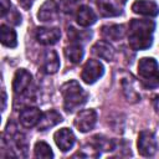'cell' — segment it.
<instances>
[{"instance_id":"cell-9","label":"cell","mask_w":159,"mask_h":159,"mask_svg":"<svg viewBox=\"0 0 159 159\" xmlns=\"http://www.w3.org/2000/svg\"><path fill=\"white\" fill-rule=\"evenodd\" d=\"M35 37L41 45H53L61 37V31L57 27H39L36 30Z\"/></svg>"},{"instance_id":"cell-23","label":"cell","mask_w":159,"mask_h":159,"mask_svg":"<svg viewBox=\"0 0 159 159\" xmlns=\"http://www.w3.org/2000/svg\"><path fill=\"white\" fill-rule=\"evenodd\" d=\"M35 157L36 158H43V159H48V158H53V153L51 147L45 143V142H37L35 144Z\"/></svg>"},{"instance_id":"cell-13","label":"cell","mask_w":159,"mask_h":159,"mask_svg":"<svg viewBox=\"0 0 159 159\" xmlns=\"http://www.w3.org/2000/svg\"><path fill=\"white\" fill-rule=\"evenodd\" d=\"M120 84H122V88H123V93L127 98L128 102L130 103H135L140 99V93L139 91L137 89V82L134 81V78L129 75L127 77H123L122 81H120Z\"/></svg>"},{"instance_id":"cell-4","label":"cell","mask_w":159,"mask_h":159,"mask_svg":"<svg viewBox=\"0 0 159 159\" xmlns=\"http://www.w3.org/2000/svg\"><path fill=\"white\" fill-rule=\"evenodd\" d=\"M103 73H104V67L99 61L88 60L83 66V70H82V73H81V78L83 80L84 83L92 84L97 80H99L103 76Z\"/></svg>"},{"instance_id":"cell-6","label":"cell","mask_w":159,"mask_h":159,"mask_svg":"<svg viewBox=\"0 0 159 159\" xmlns=\"http://www.w3.org/2000/svg\"><path fill=\"white\" fill-rule=\"evenodd\" d=\"M96 122H97L96 111L94 109H83L77 114V117L75 119V125L80 132L87 133L94 128Z\"/></svg>"},{"instance_id":"cell-15","label":"cell","mask_w":159,"mask_h":159,"mask_svg":"<svg viewBox=\"0 0 159 159\" xmlns=\"http://www.w3.org/2000/svg\"><path fill=\"white\" fill-rule=\"evenodd\" d=\"M42 113L40 112V109L35 108V107H29L21 111L20 113V123L25 127V128H31L34 125H36L41 118Z\"/></svg>"},{"instance_id":"cell-11","label":"cell","mask_w":159,"mask_h":159,"mask_svg":"<svg viewBox=\"0 0 159 159\" xmlns=\"http://www.w3.org/2000/svg\"><path fill=\"white\" fill-rule=\"evenodd\" d=\"M53 139H55L56 145L62 152L70 150L76 142V137H75L73 132L68 128H61L60 130H57L53 135Z\"/></svg>"},{"instance_id":"cell-19","label":"cell","mask_w":159,"mask_h":159,"mask_svg":"<svg viewBox=\"0 0 159 159\" xmlns=\"http://www.w3.org/2000/svg\"><path fill=\"white\" fill-rule=\"evenodd\" d=\"M101 32L104 39L111 40V41H118L125 35V27L124 25H104L101 29Z\"/></svg>"},{"instance_id":"cell-24","label":"cell","mask_w":159,"mask_h":159,"mask_svg":"<svg viewBox=\"0 0 159 159\" xmlns=\"http://www.w3.org/2000/svg\"><path fill=\"white\" fill-rule=\"evenodd\" d=\"M83 0H60V9L65 14H72L80 9V5Z\"/></svg>"},{"instance_id":"cell-20","label":"cell","mask_w":159,"mask_h":159,"mask_svg":"<svg viewBox=\"0 0 159 159\" xmlns=\"http://www.w3.org/2000/svg\"><path fill=\"white\" fill-rule=\"evenodd\" d=\"M0 39H1V43L4 46H6V47L14 48L17 45L16 32L10 26H6V25H1L0 26Z\"/></svg>"},{"instance_id":"cell-21","label":"cell","mask_w":159,"mask_h":159,"mask_svg":"<svg viewBox=\"0 0 159 159\" xmlns=\"http://www.w3.org/2000/svg\"><path fill=\"white\" fill-rule=\"evenodd\" d=\"M83 47H82V45H80V43H72V45H70V46H67L66 48H65V56L68 58V61L70 62H72V63H78V62H81V60H82V57H83Z\"/></svg>"},{"instance_id":"cell-7","label":"cell","mask_w":159,"mask_h":159,"mask_svg":"<svg viewBox=\"0 0 159 159\" xmlns=\"http://www.w3.org/2000/svg\"><path fill=\"white\" fill-rule=\"evenodd\" d=\"M127 0H97V6L102 16L112 17L122 14L123 5Z\"/></svg>"},{"instance_id":"cell-28","label":"cell","mask_w":159,"mask_h":159,"mask_svg":"<svg viewBox=\"0 0 159 159\" xmlns=\"http://www.w3.org/2000/svg\"><path fill=\"white\" fill-rule=\"evenodd\" d=\"M5 103H6V93H5V91L2 89V111L5 109Z\"/></svg>"},{"instance_id":"cell-17","label":"cell","mask_w":159,"mask_h":159,"mask_svg":"<svg viewBox=\"0 0 159 159\" xmlns=\"http://www.w3.org/2000/svg\"><path fill=\"white\" fill-rule=\"evenodd\" d=\"M42 68L46 73H56L60 68V58L53 50H47L42 57Z\"/></svg>"},{"instance_id":"cell-3","label":"cell","mask_w":159,"mask_h":159,"mask_svg":"<svg viewBox=\"0 0 159 159\" xmlns=\"http://www.w3.org/2000/svg\"><path fill=\"white\" fill-rule=\"evenodd\" d=\"M138 75L147 88L159 87V66L153 57H143L139 60Z\"/></svg>"},{"instance_id":"cell-10","label":"cell","mask_w":159,"mask_h":159,"mask_svg":"<svg viewBox=\"0 0 159 159\" xmlns=\"http://www.w3.org/2000/svg\"><path fill=\"white\" fill-rule=\"evenodd\" d=\"M32 76L29 71L25 68H20L16 71L12 81V89L16 94H22L25 93L26 89H29V86L31 84Z\"/></svg>"},{"instance_id":"cell-16","label":"cell","mask_w":159,"mask_h":159,"mask_svg":"<svg viewBox=\"0 0 159 159\" xmlns=\"http://www.w3.org/2000/svg\"><path fill=\"white\" fill-rule=\"evenodd\" d=\"M76 21H77V24H78L80 26L87 27V26L93 25V24L97 21V16H96L94 11H93L89 6L82 5V6H80V9L77 10Z\"/></svg>"},{"instance_id":"cell-8","label":"cell","mask_w":159,"mask_h":159,"mask_svg":"<svg viewBox=\"0 0 159 159\" xmlns=\"http://www.w3.org/2000/svg\"><path fill=\"white\" fill-rule=\"evenodd\" d=\"M58 15H60V5H57V2L55 0H46L39 12H37V17L40 21H43V22H51V21H55L58 19Z\"/></svg>"},{"instance_id":"cell-14","label":"cell","mask_w":159,"mask_h":159,"mask_svg":"<svg viewBox=\"0 0 159 159\" xmlns=\"http://www.w3.org/2000/svg\"><path fill=\"white\" fill-rule=\"evenodd\" d=\"M61 122H62V116L57 111L51 109V111L42 113L40 120L37 123V129L39 130H47V129L57 125Z\"/></svg>"},{"instance_id":"cell-12","label":"cell","mask_w":159,"mask_h":159,"mask_svg":"<svg viewBox=\"0 0 159 159\" xmlns=\"http://www.w3.org/2000/svg\"><path fill=\"white\" fill-rule=\"evenodd\" d=\"M132 10L144 16H157L159 14V6L150 0H135L132 4Z\"/></svg>"},{"instance_id":"cell-1","label":"cell","mask_w":159,"mask_h":159,"mask_svg":"<svg viewBox=\"0 0 159 159\" xmlns=\"http://www.w3.org/2000/svg\"><path fill=\"white\" fill-rule=\"evenodd\" d=\"M154 29H155V24L153 20L133 19L129 24V30H128L129 46L135 51L149 48L153 43Z\"/></svg>"},{"instance_id":"cell-27","label":"cell","mask_w":159,"mask_h":159,"mask_svg":"<svg viewBox=\"0 0 159 159\" xmlns=\"http://www.w3.org/2000/svg\"><path fill=\"white\" fill-rule=\"evenodd\" d=\"M153 107H154L155 112L159 114V94H157V96L153 98Z\"/></svg>"},{"instance_id":"cell-2","label":"cell","mask_w":159,"mask_h":159,"mask_svg":"<svg viewBox=\"0 0 159 159\" xmlns=\"http://www.w3.org/2000/svg\"><path fill=\"white\" fill-rule=\"evenodd\" d=\"M61 93L63 97V108L68 113L82 107L88 98V93L75 80L63 83L61 86Z\"/></svg>"},{"instance_id":"cell-26","label":"cell","mask_w":159,"mask_h":159,"mask_svg":"<svg viewBox=\"0 0 159 159\" xmlns=\"http://www.w3.org/2000/svg\"><path fill=\"white\" fill-rule=\"evenodd\" d=\"M34 1H35V0H19L20 5H21L24 9H26V10H29V9L32 6Z\"/></svg>"},{"instance_id":"cell-25","label":"cell","mask_w":159,"mask_h":159,"mask_svg":"<svg viewBox=\"0 0 159 159\" xmlns=\"http://www.w3.org/2000/svg\"><path fill=\"white\" fill-rule=\"evenodd\" d=\"M0 5H1V16L5 17V15L10 11V7H11L10 0H0Z\"/></svg>"},{"instance_id":"cell-18","label":"cell","mask_w":159,"mask_h":159,"mask_svg":"<svg viewBox=\"0 0 159 159\" xmlns=\"http://www.w3.org/2000/svg\"><path fill=\"white\" fill-rule=\"evenodd\" d=\"M92 52L99 58L108 62L112 61L114 57V48L107 41H97L92 47Z\"/></svg>"},{"instance_id":"cell-5","label":"cell","mask_w":159,"mask_h":159,"mask_svg":"<svg viewBox=\"0 0 159 159\" xmlns=\"http://www.w3.org/2000/svg\"><path fill=\"white\" fill-rule=\"evenodd\" d=\"M158 148L155 135L149 130H142L138 137V152L143 157H152Z\"/></svg>"},{"instance_id":"cell-22","label":"cell","mask_w":159,"mask_h":159,"mask_svg":"<svg viewBox=\"0 0 159 159\" xmlns=\"http://www.w3.org/2000/svg\"><path fill=\"white\" fill-rule=\"evenodd\" d=\"M92 32L91 31H78L75 27H68V37L72 42L82 45V42H86L88 39H91Z\"/></svg>"}]
</instances>
